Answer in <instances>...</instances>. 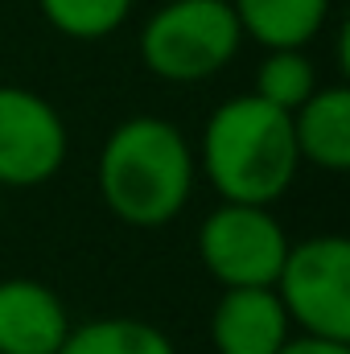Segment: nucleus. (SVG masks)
<instances>
[{
    "instance_id": "f257e3e1",
    "label": "nucleus",
    "mask_w": 350,
    "mask_h": 354,
    "mask_svg": "<svg viewBox=\"0 0 350 354\" xmlns=\"http://www.w3.org/2000/svg\"><path fill=\"white\" fill-rule=\"evenodd\" d=\"M95 177L103 206L124 227L157 231L185 210L198 177V157L174 120L132 115L107 132Z\"/></svg>"
},
{
    "instance_id": "f03ea898",
    "label": "nucleus",
    "mask_w": 350,
    "mask_h": 354,
    "mask_svg": "<svg viewBox=\"0 0 350 354\" xmlns=\"http://www.w3.org/2000/svg\"><path fill=\"white\" fill-rule=\"evenodd\" d=\"M198 169L223 194V202L272 206L288 194L301 169L293 140V115L264 103L260 95L223 99L202 128Z\"/></svg>"
},
{
    "instance_id": "7ed1b4c3",
    "label": "nucleus",
    "mask_w": 350,
    "mask_h": 354,
    "mask_svg": "<svg viewBox=\"0 0 350 354\" xmlns=\"http://www.w3.org/2000/svg\"><path fill=\"white\" fill-rule=\"evenodd\" d=\"M243 41L231 0H165L140 25L136 54L153 79L185 87L227 71Z\"/></svg>"
},
{
    "instance_id": "20e7f679",
    "label": "nucleus",
    "mask_w": 350,
    "mask_h": 354,
    "mask_svg": "<svg viewBox=\"0 0 350 354\" xmlns=\"http://www.w3.org/2000/svg\"><path fill=\"white\" fill-rule=\"evenodd\" d=\"M272 288L293 330L350 342V243L342 235H313L288 243Z\"/></svg>"
},
{
    "instance_id": "39448f33",
    "label": "nucleus",
    "mask_w": 350,
    "mask_h": 354,
    "mask_svg": "<svg viewBox=\"0 0 350 354\" xmlns=\"http://www.w3.org/2000/svg\"><path fill=\"white\" fill-rule=\"evenodd\" d=\"M288 235L272 206L219 202L198 227V260L223 288H272Z\"/></svg>"
},
{
    "instance_id": "423d86ee",
    "label": "nucleus",
    "mask_w": 350,
    "mask_h": 354,
    "mask_svg": "<svg viewBox=\"0 0 350 354\" xmlns=\"http://www.w3.org/2000/svg\"><path fill=\"white\" fill-rule=\"evenodd\" d=\"M71 132L62 111L29 87H0V189H33L66 165Z\"/></svg>"
},
{
    "instance_id": "0eeeda50",
    "label": "nucleus",
    "mask_w": 350,
    "mask_h": 354,
    "mask_svg": "<svg viewBox=\"0 0 350 354\" xmlns=\"http://www.w3.org/2000/svg\"><path fill=\"white\" fill-rule=\"evenodd\" d=\"M62 297L29 276L0 280V354H58L71 334Z\"/></svg>"
},
{
    "instance_id": "6e6552de",
    "label": "nucleus",
    "mask_w": 350,
    "mask_h": 354,
    "mask_svg": "<svg viewBox=\"0 0 350 354\" xmlns=\"http://www.w3.org/2000/svg\"><path fill=\"white\" fill-rule=\"evenodd\" d=\"M293 338V322L276 288H223L210 313V342L219 354H276Z\"/></svg>"
},
{
    "instance_id": "1a4fd4ad",
    "label": "nucleus",
    "mask_w": 350,
    "mask_h": 354,
    "mask_svg": "<svg viewBox=\"0 0 350 354\" xmlns=\"http://www.w3.org/2000/svg\"><path fill=\"white\" fill-rule=\"evenodd\" d=\"M293 115V140L301 165H317L326 174L350 169V91L342 83L317 87Z\"/></svg>"
},
{
    "instance_id": "9d476101",
    "label": "nucleus",
    "mask_w": 350,
    "mask_h": 354,
    "mask_svg": "<svg viewBox=\"0 0 350 354\" xmlns=\"http://www.w3.org/2000/svg\"><path fill=\"white\" fill-rule=\"evenodd\" d=\"M334 0H231L243 37L264 50H305L330 21Z\"/></svg>"
},
{
    "instance_id": "9b49d317",
    "label": "nucleus",
    "mask_w": 350,
    "mask_h": 354,
    "mask_svg": "<svg viewBox=\"0 0 350 354\" xmlns=\"http://www.w3.org/2000/svg\"><path fill=\"white\" fill-rule=\"evenodd\" d=\"M58 354H177L169 334L140 317H95L71 326Z\"/></svg>"
},
{
    "instance_id": "f8f14e48",
    "label": "nucleus",
    "mask_w": 350,
    "mask_h": 354,
    "mask_svg": "<svg viewBox=\"0 0 350 354\" xmlns=\"http://www.w3.org/2000/svg\"><path fill=\"white\" fill-rule=\"evenodd\" d=\"M136 0H37V12L46 25L71 41H103L111 37L128 17Z\"/></svg>"
},
{
    "instance_id": "ddd939ff",
    "label": "nucleus",
    "mask_w": 350,
    "mask_h": 354,
    "mask_svg": "<svg viewBox=\"0 0 350 354\" xmlns=\"http://www.w3.org/2000/svg\"><path fill=\"white\" fill-rule=\"evenodd\" d=\"M317 87H322L317 66L305 50H264L252 95H260L264 103H272L280 111H297Z\"/></svg>"
},
{
    "instance_id": "4468645a",
    "label": "nucleus",
    "mask_w": 350,
    "mask_h": 354,
    "mask_svg": "<svg viewBox=\"0 0 350 354\" xmlns=\"http://www.w3.org/2000/svg\"><path fill=\"white\" fill-rule=\"evenodd\" d=\"M276 354H350V342H330V338H313V334H293Z\"/></svg>"
}]
</instances>
